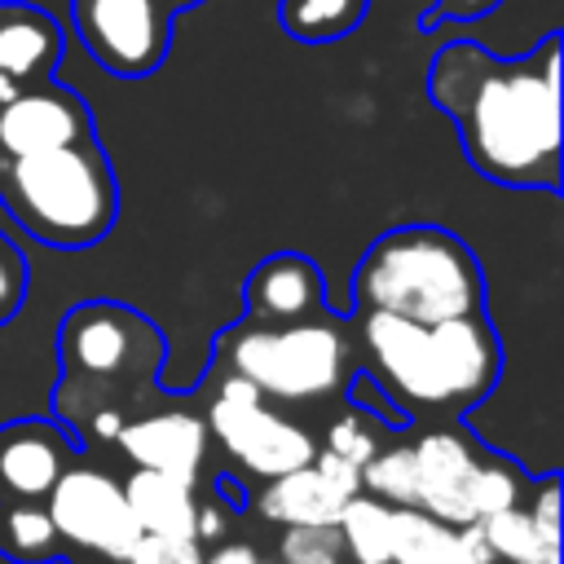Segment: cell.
Wrapping results in <instances>:
<instances>
[{"mask_svg": "<svg viewBox=\"0 0 564 564\" xmlns=\"http://www.w3.org/2000/svg\"><path fill=\"white\" fill-rule=\"evenodd\" d=\"M427 97L449 115L480 176L511 189H560V35L516 62L449 40L427 66Z\"/></svg>", "mask_w": 564, "mask_h": 564, "instance_id": "6da1fadb", "label": "cell"}, {"mask_svg": "<svg viewBox=\"0 0 564 564\" xmlns=\"http://www.w3.org/2000/svg\"><path fill=\"white\" fill-rule=\"evenodd\" d=\"M53 405L66 432L88 445H115L119 427L154 401L163 335L150 317L115 300H84L57 326Z\"/></svg>", "mask_w": 564, "mask_h": 564, "instance_id": "7a4b0ae2", "label": "cell"}, {"mask_svg": "<svg viewBox=\"0 0 564 564\" xmlns=\"http://www.w3.org/2000/svg\"><path fill=\"white\" fill-rule=\"evenodd\" d=\"M370 379L401 405L405 419H458L480 405L502 375V344L485 313L410 322L392 313H357Z\"/></svg>", "mask_w": 564, "mask_h": 564, "instance_id": "3957f363", "label": "cell"}, {"mask_svg": "<svg viewBox=\"0 0 564 564\" xmlns=\"http://www.w3.org/2000/svg\"><path fill=\"white\" fill-rule=\"evenodd\" d=\"M357 313H392L410 322H445L485 313V273L471 247L441 225H401L379 234L352 273Z\"/></svg>", "mask_w": 564, "mask_h": 564, "instance_id": "277c9868", "label": "cell"}, {"mask_svg": "<svg viewBox=\"0 0 564 564\" xmlns=\"http://www.w3.org/2000/svg\"><path fill=\"white\" fill-rule=\"evenodd\" d=\"M0 203L35 242L79 251L115 229L119 181L93 137L40 154H0Z\"/></svg>", "mask_w": 564, "mask_h": 564, "instance_id": "5b68a950", "label": "cell"}, {"mask_svg": "<svg viewBox=\"0 0 564 564\" xmlns=\"http://www.w3.org/2000/svg\"><path fill=\"white\" fill-rule=\"evenodd\" d=\"M216 361L229 375H242L273 405H317L348 388L352 379V339L339 322H238L220 335Z\"/></svg>", "mask_w": 564, "mask_h": 564, "instance_id": "8992f818", "label": "cell"}, {"mask_svg": "<svg viewBox=\"0 0 564 564\" xmlns=\"http://www.w3.org/2000/svg\"><path fill=\"white\" fill-rule=\"evenodd\" d=\"M207 436H216L220 449L256 480L304 467L317 454V441L308 427L273 410L242 375H229V370H220L216 397L207 405Z\"/></svg>", "mask_w": 564, "mask_h": 564, "instance_id": "52a82bcc", "label": "cell"}, {"mask_svg": "<svg viewBox=\"0 0 564 564\" xmlns=\"http://www.w3.org/2000/svg\"><path fill=\"white\" fill-rule=\"evenodd\" d=\"M44 511L57 529V538L75 551H88L93 560L123 564L132 542L141 538V524L132 520V507L123 498V480H115L101 467H66L57 485L44 498Z\"/></svg>", "mask_w": 564, "mask_h": 564, "instance_id": "ba28073f", "label": "cell"}, {"mask_svg": "<svg viewBox=\"0 0 564 564\" xmlns=\"http://www.w3.org/2000/svg\"><path fill=\"white\" fill-rule=\"evenodd\" d=\"M70 26L84 53L119 79L159 70L172 48V13L159 0H70Z\"/></svg>", "mask_w": 564, "mask_h": 564, "instance_id": "9c48e42d", "label": "cell"}, {"mask_svg": "<svg viewBox=\"0 0 564 564\" xmlns=\"http://www.w3.org/2000/svg\"><path fill=\"white\" fill-rule=\"evenodd\" d=\"M410 445H414V507L436 520H449V524H471L467 489H471V476L485 454L476 445V436L463 427L436 423V427L419 432Z\"/></svg>", "mask_w": 564, "mask_h": 564, "instance_id": "30bf717a", "label": "cell"}, {"mask_svg": "<svg viewBox=\"0 0 564 564\" xmlns=\"http://www.w3.org/2000/svg\"><path fill=\"white\" fill-rule=\"evenodd\" d=\"M75 141H93V115L79 93L53 79L22 84L0 110V154H40Z\"/></svg>", "mask_w": 564, "mask_h": 564, "instance_id": "8fae6325", "label": "cell"}, {"mask_svg": "<svg viewBox=\"0 0 564 564\" xmlns=\"http://www.w3.org/2000/svg\"><path fill=\"white\" fill-rule=\"evenodd\" d=\"M75 441L53 419H13L0 427V507L44 502L57 476L70 467Z\"/></svg>", "mask_w": 564, "mask_h": 564, "instance_id": "7c38bea8", "label": "cell"}, {"mask_svg": "<svg viewBox=\"0 0 564 564\" xmlns=\"http://www.w3.org/2000/svg\"><path fill=\"white\" fill-rule=\"evenodd\" d=\"M115 445L123 449L132 467L167 471V476L198 485L203 463H207V419L194 410H176V405L141 410L119 427Z\"/></svg>", "mask_w": 564, "mask_h": 564, "instance_id": "4fadbf2b", "label": "cell"}, {"mask_svg": "<svg viewBox=\"0 0 564 564\" xmlns=\"http://www.w3.org/2000/svg\"><path fill=\"white\" fill-rule=\"evenodd\" d=\"M242 300H247V322H304L326 313V282L308 256L273 251L251 269Z\"/></svg>", "mask_w": 564, "mask_h": 564, "instance_id": "5bb4252c", "label": "cell"}, {"mask_svg": "<svg viewBox=\"0 0 564 564\" xmlns=\"http://www.w3.org/2000/svg\"><path fill=\"white\" fill-rule=\"evenodd\" d=\"M348 498H352V489L330 480L317 463H304V467H291L282 476H269L260 498H256V511L282 529H322V524L339 520Z\"/></svg>", "mask_w": 564, "mask_h": 564, "instance_id": "9a60e30c", "label": "cell"}, {"mask_svg": "<svg viewBox=\"0 0 564 564\" xmlns=\"http://www.w3.org/2000/svg\"><path fill=\"white\" fill-rule=\"evenodd\" d=\"M392 564H494L480 524H449L419 507H392Z\"/></svg>", "mask_w": 564, "mask_h": 564, "instance_id": "2e32d148", "label": "cell"}, {"mask_svg": "<svg viewBox=\"0 0 564 564\" xmlns=\"http://www.w3.org/2000/svg\"><path fill=\"white\" fill-rule=\"evenodd\" d=\"M62 62V26L26 0H0V75L13 84L53 79Z\"/></svg>", "mask_w": 564, "mask_h": 564, "instance_id": "e0dca14e", "label": "cell"}, {"mask_svg": "<svg viewBox=\"0 0 564 564\" xmlns=\"http://www.w3.org/2000/svg\"><path fill=\"white\" fill-rule=\"evenodd\" d=\"M123 498H128L132 520L141 524V533H181V538H194L198 494H194L189 480L167 476V471H150V467H132V476L123 480Z\"/></svg>", "mask_w": 564, "mask_h": 564, "instance_id": "ac0fdd59", "label": "cell"}, {"mask_svg": "<svg viewBox=\"0 0 564 564\" xmlns=\"http://www.w3.org/2000/svg\"><path fill=\"white\" fill-rule=\"evenodd\" d=\"M335 533L352 564H392V507L375 494H352L335 520Z\"/></svg>", "mask_w": 564, "mask_h": 564, "instance_id": "d6986e66", "label": "cell"}, {"mask_svg": "<svg viewBox=\"0 0 564 564\" xmlns=\"http://www.w3.org/2000/svg\"><path fill=\"white\" fill-rule=\"evenodd\" d=\"M0 555L13 564H53L66 555L44 502H4L0 507Z\"/></svg>", "mask_w": 564, "mask_h": 564, "instance_id": "ffe728a7", "label": "cell"}, {"mask_svg": "<svg viewBox=\"0 0 564 564\" xmlns=\"http://www.w3.org/2000/svg\"><path fill=\"white\" fill-rule=\"evenodd\" d=\"M476 524H480L494 560H507V564H560V542H551V538H542L533 529L524 502L520 507H507L498 516H485Z\"/></svg>", "mask_w": 564, "mask_h": 564, "instance_id": "44dd1931", "label": "cell"}, {"mask_svg": "<svg viewBox=\"0 0 564 564\" xmlns=\"http://www.w3.org/2000/svg\"><path fill=\"white\" fill-rule=\"evenodd\" d=\"M370 0H282L278 4V22L286 35L304 40V44H326L348 35L352 26H361Z\"/></svg>", "mask_w": 564, "mask_h": 564, "instance_id": "7402d4cb", "label": "cell"}, {"mask_svg": "<svg viewBox=\"0 0 564 564\" xmlns=\"http://www.w3.org/2000/svg\"><path fill=\"white\" fill-rule=\"evenodd\" d=\"M520 502H524V471L502 454H480V467H476L471 489H467L471 524L485 516H498L507 507H520Z\"/></svg>", "mask_w": 564, "mask_h": 564, "instance_id": "603a6c76", "label": "cell"}, {"mask_svg": "<svg viewBox=\"0 0 564 564\" xmlns=\"http://www.w3.org/2000/svg\"><path fill=\"white\" fill-rule=\"evenodd\" d=\"M361 489L388 507H414V445H379L361 463Z\"/></svg>", "mask_w": 564, "mask_h": 564, "instance_id": "cb8c5ba5", "label": "cell"}, {"mask_svg": "<svg viewBox=\"0 0 564 564\" xmlns=\"http://www.w3.org/2000/svg\"><path fill=\"white\" fill-rule=\"evenodd\" d=\"M383 441H379V432H375V423L366 419V410H344L330 427H326V445L322 449H330V454H339V458H348V463H366L375 449H379Z\"/></svg>", "mask_w": 564, "mask_h": 564, "instance_id": "d4e9b609", "label": "cell"}, {"mask_svg": "<svg viewBox=\"0 0 564 564\" xmlns=\"http://www.w3.org/2000/svg\"><path fill=\"white\" fill-rule=\"evenodd\" d=\"M282 564H344V542L335 533V524L322 529H286L282 546H278Z\"/></svg>", "mask_w": 564, "mask_h": 564, "instance_id": "484cf974", "label": "cell"}, {"mask_svg": "<svg viewBox=\"0 0 564 564\" xmlns=\"http://www.w3.org/2000/svg\"><path fill=\"white\" fill-rule=\"evenodd\" d=\"M203 542L181 533H141L123 564H203Z\"/></svg>", "mask_w": 564, "mask_h": 564, "instance_id": "4316f807", "label": "cell"}, {"mask_svg": "<svg viewBox=\"0 0 564 564\" xmlns=\"http://www.w3.org/2000/svg\"><path fill=\"white\" fill-rule=\"evenodd\" d=\"M26 300V256L13 247V238L0 234V326L22 308Z\"/></svg>", "mask_w": 564, "mask_h": 564, "instance_id": "83f0119b", "label": "cell"}, {"mask_svg": "<svg viewBox=\"0 0 564 564\" xmlns=\"http://www.w3.org/2000/svg\"><path fill=\"white\" fill-rule=\"evenodd\" d=\"M524 511H529V520H533V529H538L542 538L560 542V485H555V476H542V480H538V489H533V498L524 502Z\"/></svg>", "mask_w": 564, "mask_h": 564, "instance_id": "f1b7e54d", "label": "cell"}, {"mask_svg": "<svg viewBox=\"0 0 564 564\" xmlns=\"http://www.w3.org/2000/svg\"><path fill=\"white\" fill-rule=\"evenodd\" d=\"M502 0H432V13L423 18V26H436V22H476L485 13H494Z\"/></svg>", "mask_w": 564, "mask_h": 564, "instance_id": "f546056e", "label": "cell"}, {"mask_svg": "<svg viewBox=\"0 0 564 564\" xmlns=\"http://www.w3.org/2000/svg\"><path fill=\"white\" fill-rule=\"evenodd\" d=\"M225 524H229V516H225L220 502H198V516H194V538L198 542H220Z\"/></svg>", "mask_w": 564, "mask_h": 564, "instance_id": "4dcf8cb0", "label": "cell"}, {"mask_svg": "<svg viewBox=\"0 0 564 564\" xmlns=\"http://www.w3.org/2000/svg\"><path fill=\"white\" fill-rule=\"evenodd\" d=\"M203 564H269V560L247 542H220L216 551L203 555Z\"/></svg>", "mask_w": 564, "mask_h": 564, "instance_id": "1f68e13d", "label": "cell"}, {"mask_svg": "<svg viewBox=\"0 0 564 564\" xmlns=\"http://www.w3.org/2000/svg\"><path fill=\"white\" fill-rule=\"evenodd\" d=\"M18 88H22V84H13L9 75H0V110H4V101H9V97H13Z\"/></svg>", "mask_w": 564, "mask_h": 564, "instance_id": "d6a6232c", "label": "cell"}, {"mask_svg": "<svg viewBox=\"0 0 564 564\" xmlns=\"http://www.w3.org/2000/svg\"><path fill=\"white\" fill-rule=\"evenodd\" d=\"M167 13H181V9H194V4H203V0H159Z\"/></svg>", "mask_w": 564, "mask_h": 564, "instance_id": "836d02e7", "label": "cell"}, {"mask_svg": "<svg viewBox=\"0 0 564 564\" xmlns=\"http://www.w3.org/2000/svg\"><path fill=\"white\" fill-rule=\"evenodd\" d=\"M97 564H110V560H97Z\"/></svg>", "mask_w": 564, "mask_h": 564, "instance_id": "e575fe53", "label": "cell"}]
</instances>
